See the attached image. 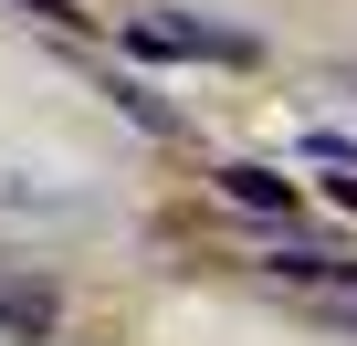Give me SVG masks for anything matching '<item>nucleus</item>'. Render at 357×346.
I'll return each instance as SVG.
<instances>
[{
    "label": "nucleus",
    "instance_id": "obj_4",
    "mask_svg": "<svg viewBox=\"0 0 357 346\" xmlns=\"http://www.w3.org/2000/svg\"><path fill=\"white\" fill-rule=\"evenodd\" d=\"M221 200L231 210H263V221H294V179H273V168H252V157L221 168Z\"/></svg>",
    "mask_w": 357,
    "mask_h": 346
},
{
    "label": "nucleus",
    "instance_id": "obj_3",
    "mask_svg": "<svg viewBox=\"0 0 357 346\" xmlns=\"http://www.w3.org/2000/svg\"><path fill=\"white\" fill-rule=\"evenodd\" d=\"M53 315H63V304H53V283H43L32 262H0V336H11V346H43Z\"/></svg>",
    "mask_w": 357,
    "mask_h": 346
},
{
    "label": "nucleus",
    "instance_id": "obj_7",
    "mask_svg": "<svg viewBox=\"0 0 357 346\" xmlns=\"http://www.w3.org/2000/svg\"><path fill=\"white\" fill-rule=\"evenodd\" d=\"M336 200H347V210H357V179H336Z\"/></svg>",
    "mask_w": 357,
    "mask_h": 346
},
{
    "label": "nucleus",
    "instance_id": "obj_6",
    "mask_svg": "<svg viewBox=\"0 0 357 346\" xmlns=\"http://www.w3.org/2000/svg\"><path fill=\"white\" fill-rule=\"evenodd\" d=\"M11 11H32V22H53V32H84V22H95L84 0H11Z\"/></svg>",
    "mask_w": 357,
    "mask_h": 346
},
{
    "label": "nucleus",
    "instance_id": "obj_5",
    "mask_svg": "<svg viewBox=\"0 0 357 346\" xmlns=\"http://www.w3.org/2000/svg\"><path fill=\"white\" fill-rule=\"evenodd\" d=\"M105 95H116V105H126V116H137V126H147V136H178V105H168V95H158V84H137V74H116V84H105Z\"/></svg>",
    "mask_w": 357,
    "mask_h": 346
},
{
    "label": "nucleus",
    "instance_id": "obj_1",
    "mask_svg": "<svg viewBox=\"0 0 357 346\" xmlns=\"http://www.w3.org/2000/svg\"><path fill=\"white\" fill-rule=\"evenodd\" d=\"M126 53H147V63H263V42L252 32H231V22H190V11H137L126 22Z\"/></svg>",
    "mask_w": 357,
    "mask_h": 346
},
{
    "label": "nucleus",
    "instance_id": "obj_2",
    "mask_svg": "<svg viewBox=\"0 0 357 346\" xmlns=\"http://www.w3.org/2000/svg\"><path fill=\"white\" fill-rule=\"evenodd\" d=\"M263 283H273V294H294L315 325L357 336V262H336V252H284V262H263Z\"/></svg>",
    "mask_w": 357,
    "mask_h": 346
}]
</instances>
